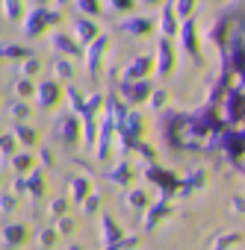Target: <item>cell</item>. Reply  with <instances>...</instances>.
I'll use <instances>...</instances> for the list:
<instances>
[{
  "label": "cell",
  "instance_id": "8fae6325",
  "mask_svg": "<svg viewBox=\"0 0 245 250\" xmlns=\"http://www.w3.org/2000/svg\"><path fill=\"white\" fill-rule=\"evenodd\" d=\"M27 235H30V229H27V224H21V221H15V224H6V227H3V232H0L3 244H9V247H15V244H24V241H27Z\"/></svg>",
  "mask_w": 245,
  "mask_h": 250
},
{
  "label": "cell",
  "instance_id": "b9f144b4",
  "mask_svg": "<svg viewBox=\"0 0 245 250\" xmlns=\"http://www.w3.org/2000/svg\"><path fill=\"white\" fill-rule=\"evenodd\" d=\"M216 3H224V0H216Z\"/></svg>",
  "mask_w": 245,
  "mask_h": 250
},
{
  "label": "cell",
  "instance_id": "8d00e7d4",
  "mask_svg": "<svg viewBox=\"0 0 245 250\" xmlns=\"http://www.w3.org/2000/svg\"><path fill=\"white\" fill-rule=\"evenodd\" d=\"M59 232H74V218H65V215H59Z\"/></svg>",
  "mask_w": 245,
  "mask_h": 250
},
{
  "label": "cell",
  "instance_id": "60d3db41",
  "mask_svg": "<svg viewBox=\"0 0 245 250\" xmlns=\"http://www.w3.org/2000/svg\"><path fill=\"white\" fill-rule=\"evenodd\" d=\"M142 3H160V0H142Z\"/></svg>",
  "mask_w": 245,
  "mask_h": 250
},
{
  "label": "cell",
  "instance_id": "3957f363",
  "mask_svg": "<svg viewBox=\"0 0 245 250\" xmlns=\"http://www.w3.org/2000/svg\"><path fill=\"white\" fill-rule=\"evenodd\" d=\"M174 59H177V53H174V47L169 44V36L160 39V44H157V59H154V71H157L160 77H169V74L174 71Z\"/></svg>",
  "mask_w": 245,
  "mask_h": 250
},
{
  "label": "cell",
  "instance_id": "30bf717a",
  "mask_svg": "<svg viewBox=\"0 0 245 250\" xmlns=\"http://www.w3.org/2000/svg\"><path fill=\"white\" fill-rule=\"evenodd\" d=\"M77 133H80V121L74 118V115H62V118H56V136L62 139V142H74L77 139Z\"/></svg>",
  "mask_w": 245,
  "mask_h": 250
},
{
  "label": "cell",
  "instance_id": "e0dca14e",
  "mask_svg": "<svg viewBox=\"0 0 245 250\" xmlns=\"http://www.w3.org/2000/svg\"><path fill=\"white\" fill-rule=\"evenodd\" d=\"M106 177H109V180H112L115 186H130V183L136 180V171H133V168H130L127 162H121V165H118V168H112V171H109Z\"/></svg>",
  "mask_w": 245,
  "mask_h": 250
},
{
  "label": "cell",
  "instance_id": "5b68a950",
  "mask_svg": "<svg viewBox=\"0 0 245 250\" xmlns=\"http://www.w3.org/2000/svg\"><path fill=\"white\" fill-rule=\"evenodd\" d=\"M180 42H183V50L189 53V56H195V62H201V44H198V27H195V21L192 18H183V24H180Z\"/></svg>",
  "mask_w": 245,
  "mask_h": 250
},
{
  "label": "cell",
  "instance_id": "ffe728a7",
  "mask_svg": "<svg viewBox=\"0 0 245 250\" xmlns=\"http://www.w3.org/2000/svg\"><path fill=\"white\" fill-rule=\"evenodd\" d=\"M0 3H3L0 12H3L9 21H21L24 18V3H21V0H0Z\"/></svg>",
  "mask_w": 245,
  "mask_h": 250
},
{
  "label": "cell",
  "instance_id": "f1b7e54d",
  "mask_svg": "<svg viewBox=\"0 0 245 250\" xmlns=\"http://www.w3.org/2000/svg\"><path fill=\"white\" fill-rule=\"evenodd\" d=\"M127 203H130L133 209H148V206H151V200H148L145 191H130V194H127Z\"/></svg>",
  "mask_w": 245,
  "mask_h": 250
},
{
  "label": "cell",
  "instance_id": "d6a6232c",
  "mask_svg": "<svg viewBox=\"0 0 245 250\" xmlns=\"http://www.w3.org/2000/svg\"><path fill=\"white\" fill-rule=\"evenodd\" d=\"M148 97H151V109H163V106H166V100H169V91H163V88H160V91H151Z\"/></svg>",
  "mask_w": 245,
  "mask_h": 250
},
{
  "label": "cell",
  "instance_id": "7402d4cb",
  "mask_svg": "<svg viewBox=\"0 0 245 250\" xmlns=\"http://www.w3.org/2000/svg\"><path fill=\"white\" fill-rule=\"evenodd\" d=\"M169 212H172V209H169V200L154 203V206H151V212H148V229H151V227H157V224H160Z\"/></svg>",
  "mask_w": 245,
  "mask_h": 250
},
{
  "label": "cell",
  "instance_id": "9c48e42d",
  "mask_svg": "<svg viewBox=\"0 0 245 250\" xmlns=\"http://www.w3.org/2000/svg\"><path fill=\"white\" fill-rule=\"evenodd\" d=\"M221 103H224V109H227V121H230V124H236V121L245 115V94H242V91H227V97H224Z\"/></svg>",
  "mask_w": 245,
  "mask_h": 250
},
{
  "label": "cell",
  "instance_id": "7a4b0ae2",
  "mask_svg": "<svg viewBox=\"0 0 245 250\" xmlns=\"http://www.w3.org/2000/svg\"><path fill=\"white\" fill-rule=\"evenodd\" d=\"M148 94H151L148 77H139V80H121V97H124L127 103H142V100H148Z\"/></svg>",
  "mask_w": 245,
  "mask_h": 250
},
{
  "label": "cell",
  "instance_id": "6da1fadb",
  "mask_svg": "<svg viewBox=\"0 0 245 250\" xmlns=\"http://www.w3.org/2000/svg\"><path fill=\"white\" fill-rule=\"evenodd\" d=\"M59 21H62V12H50L45 3H33V9L24 18V33L27 36H42L45 30H50Z\"/></svg>",
  "mask_w": 245,
  "mask_h": 250
},
{
  "label": "cell",
  "instance_id": "4fadbf2b",
  "mask_svg": "<svg viewBox=\"0 0 245 250\" xmlns=\"http://www.w3.org/2000/svg\"><path fill=\"white\" fill-rule=\"evenodd\" d=\"M106 44H109V36H98L95 42L86 44V47H89V74H98V68H100V56H103Z\"/></svg>",
  "mask_w": 245,
  "mask_h": 250
},
{
  "label": "cell",
  "instance_id": "603a6c76",
  "mask_svg": "<svg viewBox=\"0 0 245 250\" xmlns=\"http://www.w3.org/2000/svg\"><path fill=\"white\" fill-rule=\"evenodd\" d=\"M9 162H12V168H15L18 174H27L30 168H36V162H33V156H30V153H12V156H9Z\"/></svg>",
  "mask_w": 245,
  "mask_h": 250
},
{
  "label": "cell",
  "instance_id": "d590c367",
  "mask_svg": "<svg viewBox=\"0 0 245 250\" xmlns=\"http://www.w3.org/2000/svg\"><path fill=\"white\" fill-rule=\"evenodd\" d=\"M56 238H59L56 229H45V232L39 235V244H42V247H50V244H56Z\"/></svg>",
  "mask_w": 245,
  "mask_h": 250
},
{
  "label": "cell",
  "instance_id": "52a82bcc",
  "mask_svg": "<svg viewBox=\"0 0 245 250\" xmlns=\"http://www.w3.org/2000/svg\"><path fill=\"white\" fill-rule=\"evenodd\" d=\"M151 74H154V56H136L124 68V80H139V77H151Z\"/></svg>",
  "mask_w": 245,
  "mask_h": 250
},
{
  "label": "cell",
  "instance_id": "5bb4252c",
  "mask_svg": "<svg viewBox=\"0 0 245 250\" xmlns=\"http://www.w3.org/2000/svg\"><path fill=\"white\" fill-rule=\"evenodd\" d=\"M74 30H77V39H80V44H89V42H95L100 33H98V24L86 15V18H77L74 21Z\"/></svg>",
  "mask_w": 245,
  "mask_h": 250
},
{
  "label": "cell",
  "instance_id": "ba28073f",
  "mask_svg": "<svg viewBox=\"0 0 245 250\" xmlns=\"http://www.w3.org/2000/svg\"><path fill=\"white\" fill-rule=\"evenodd\" d=\"M24 188H27L33 197H42V194H45V171H42V168H30V171H27V180L18 183V191H24Z\"/></svg>",
  "mask_w": 245,
  "mask_h": 250
},
{
  "label": "cell",
  "instance_id": "4316f807",
  "mask_svg": "<svg viewBox=\"0 0 245 250\" xmlns=\"http://www.w3.org/2000/svg\"><path fill=\"white\" fill-rule=\"evenodd\" d=\"M103 6H109L115 12H133L136 9V0H103Z\"/></svg>",
  "mask_w": 245,
  "mask_h": 250
},
{
  "label": "cell",
  "instance_id": "e575fe53",
  "mask_svg": "<svg viewBox=\"0 0 245 250\" xmlns=\"http://www.w3.org/2000/svg\"><path fill=\"white\" fill-rule=\"evenodd\" d=\"M12 118H18V121H24V118H30V106L27 103H12Z\"/></svg>",
  "mask_w": 245,
  "mask_h": 250
},
{
  "label": "cell",
  "instance_id": "f35d334b",
  "mask_svg": "<svg viewBox=\"0 0 245 250\" xmlns=\"http://www.w3.org/2000/svg\"><path fill=\"white\" fill-rule=\"evenodd\" d=\"M233 209H236V212H245V200H242V197H233Z\"/></svg>",
  "mask_w": 245,
  "mask_h": 250
},
{
  "label": "cell",
  "instance_id": "484cf974",
  "mask_svg": "<svg viewBox=\"0 0 245 250\" xmlns=\"http://www.w3.org/2000/svg\"><path fill=\"white\" fill-rule=\"evenodd\" d=\"M15 94H18L21 100H27V97H33V94H36V85H33V80H30V77H24V80H18V83H15Z\"/></svg>",
  "mask_w": 245,
  "mask_h": 250
},
{
  "label": "cell",
  "instance_id": "4dcf8cb0",
  "mask_svg": "<svg viewBox=\"0 0 245 250\" xmlns=\"http://www.w3.org/2000/svg\"><path fill=\"white\" fill-rule=\"evenodd\" d=\"M236 241H242L239 232H224V235H219V238L213 241V247H230V244H236Z\"/></svg>",
  "mask_w": 245,
  "mask_h": 250
},
{
  "label": "cell",
  "instance_id": "44dd1931",
  "mask_svg": "<svg viewBox=\"0 0 245 250\" xmlns=\"http://www.w3.org/2000/svg\"><path fill=\"white\" fill-rule=\"evenodd\" d=\"M15 139L21 145H27V147H36L39 145V133L33 127H24V124H18V127H15Z\"/></svg>",
  "mask_w": 245,
  "mask_h": 250
},
{
  "label": "cell",
  "instance_id": "277c9868",
  "mask_svg": "<svg viewBox=\"0 0 245 250\" xmlns=\"http://www.w3.org/2000/svg\"><path fill=\"white\" fill-rule=\"evenodd\" d=\"M62 94H65V88H62L56 80H45V83L36 85V97H39V106H42V109H53V106L62 100Z\"/></svg>",
  "mask_w": 245,
  "mask_h": 250
},
{
  "label": "cell",
  "instance_id": "f546056e",
  "mask_svg": "<svg viewBox=\"0 0 245 250\" xmlns=\"http://www.w3.org/2000/svg\"><path fill=\"white\" fill-rule=\"evenodd\" d=\"M68 206H71V197H56V200L50 203V218L65 215V212H68Z\"/></svg>",
  "mask_w": 245,
  "mask_h": 250
},
{
  "label": "cell",
  "instance_id": "836d02e7",
  "mask_svg": "<svg viewBox=\"0 0 245 250\" xmlns=\"http://www.w3.org/2000/svg\"><path fill=\"white\" fill-rule=\"evenodd\" d=\"M0 153H3V156L15 153V136H0Z\"/></svg>",
  "mask_w": 245,
  "mask_h": 250
},
{
  "label": "cell",
  "instance_id": "ac0fdd59",
  "mask_svg": "<svg viewBox=\"0 0 245 250\" xmlns=\"http://www.w3.org/2000/svg\"><path fill=\"white\" fill-rule=\"evenodd\" d=\"M160 27H163V33L166 36H174L180 27H177V12H174V6L172 3H166L163 6V21H160Z\"/></svg>",
  "mask_w": 245,
  "mask_h": 250
},
{
  "label": "cell",
  "instance_id": "8992f818",
  "mask_svg": "<svg viewBox=\"0 0 245 250\" xmlns=\"http://www.w3.org/2000/svg\"><path fill=\"white\" fill-rule=\"evenodd\" d=\"M145 174H148V180H154V183L163 188V194H174V191L180 188V180H177L174 174H166V171H163V168H157V165H151Z\"/></svg>",
  "mask_w": 245,
  "mask_h": 250
},
{
  "label": "cell",
  "instance_id": "83f0119b",
  "mask_svg": "<svg viewBox=\"0 0 245 250\" xmlns=\"http://www.w3.org/2000/svg\"><path fill=\"white\" fill-rule=\"evenodd\" d=\"M74 3H77L80 12L89 15V18H92V15H100V0H74Z\"/></svg>",
  "mask_w": 245,
  "mask_h": 250
},
{
  "label": "cell",
  "instance_id": "7c38bea8",
  "mask_svg": "<svg viewBox=\"0 0 245 250\" xmlns=\"http://www.w3.org/2000/svg\"><path fill=\"white\" fill-rule=\"evenodd\" d=\"M100 227H103V235H100V241H103L106 247H121L124 235H121V229L115 227L112 215H103V218H100Z\"/></svg>",
  "mask_w": 245,
  "mask_h": 250
},
{
  "label": "cell",
  "instance_id": "2e32d148",
  "mask_svg": "<svg viewBox=\"0 0 245 250\" xmlns=\"http://www.w3.org/2000/svg\"><path fill=\"white\" fill-rule=\"evenodd\" d=\"M89 194H92V180L89 177H71V200L83 203Z\"/></svg>",
  "mask_w": 245,
  "mask_h": 250
},
{
  "label": "cell",
  "instance_id": "cb8c5ba5",
  "mask_svg": "<svg viewBox=\"0 0 245 250\" xmlns=\"http://www.w3.org/2000/svg\"><path fill=\"white\" fill-rule=\"evenodd\" d=\"M39 71H42V59L33 56V53H27L24 62H21V74H24V77H36Z\"/></svg>",
  "mask_w": 245,
  "mask_h": 250
},
{
  "label": "cell",
  "instance_id": "1f68e13d",
  "mask_svg": "<svg viewBox=\"0 0 245 250\" xmlns=\"http://www.w3.org/2000/svg\"><path fill=\"white\" fill-rule=\"evenodd\" d=\"M18 209V197L15 194H0V212H15Z\"/></svg>",
  "mask_w": 245,
  "mask_h": 250
},
{
  "label": "cell",
  "instance_id": "d6986e66",
  "mask_svg": "<svg viewBox=\"0 0 245 250\" xmlns=\"http://www.w3.org/2000/svg\"><path fill=\"white\" fill-rule=\"evenodd\" d=\"M50 44H53L59 53H74V56H80V47H77L74 39H68L65 33H53V36H50Z\"/></svg>",
  "mask_w": 245,
  "mask_h": 250
},
{
  "label": "cell",
  "instance_id": "ab89813d",
  "mask_svg": "<svg viewBox=\"0 0 245 250\" xmlns=\"http://www.w3.org/2000/svg\"><path fill=\"white\" fill-rule=\"evenodd\" d=\"M30 3H48V0H30Z\"/></svg>",
  "mask_w": 245,
  "mask_h": 250
},
{
  "label": "cell",
  "instance_id": "d4e9b609",
  "mask_svg": "<svg viewBox=\"0 0 245 250\" xmlns=\"http://www.w3.org/2000/svg\"><path fill=\"white\" fill-rule=\"evenodd\" d=\"M174 12H177V18L183 21V18H192V12H195V6H198V0H174Z\"/></svg>",
  "mask_w": 245,
  "mask_h": 250
},
{
  "label": "cell",
  "instance_id": "74e56055",
  "mask_svg": "<svg viewBox=\"0 0 245 250\" xmlns=\"http://www.w3.org/2000/svg\"><path fill=\"white\" fill-rule=\"evenodd\" d=\"M56 74H59V77H62V80H68V77H71V74H74V68H71V65H68V62H56Z\"/></svg>",
  "mask_w": 245,
  "mask_h": 250
},
{
  "label": "cell",
  "instance_id": "9a60e30c",
  "mask_svg": "<svg viewBox=\"0 0 245 250\" xmlns=\"http://www.w3.org/2000/svg\"><path fill=\"white\" fill-rule=\"evenodd\" d=\"M154 27H157V24H154L151 18H127V21H121V30H127V33H133V36H148Z\"/></svg>",
  "mask_w": 245,
  "mask_h": 250
}]
</instances>
